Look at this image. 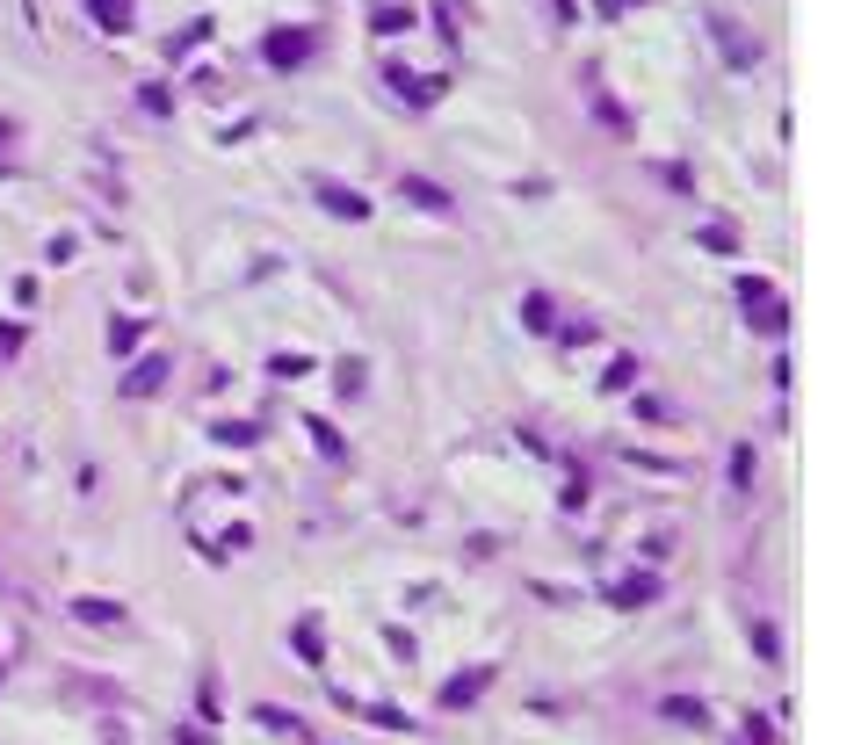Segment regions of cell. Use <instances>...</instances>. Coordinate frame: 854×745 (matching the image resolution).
<instances>
[{
    "instance_id": "cell-5",
    "label": "cell",
    "mask_w": 854,
    "mask_h": 745,
    "mask_svg": "<svg viewBox=\"0 0 854 745\" xmlns=\"http://www.w3.org/2000/svg\"><path fill=\"white\" fill-rule=\"evenodd\" d=\"M384 80H391V87H399V102H413V109H427V102H442V80H435V73H427V80H420V73H406V66H384Z\"/></svg>"
},
{
    "instance_id": "cell-4",
    "label": "cell",
    "mask_w": 854,
    "mask_h": 745,
    "mask_svg": "<svg viewBox=\"0 0 854 745\" xmlns=\"http://www.w3.org/2000/svg\"><path fill=\"white\" fill-rule=\"evenodd\" d=\"M485 688H493V666H464V673H456L449 688H442V709H471Z\"/></svg>"
},
{
    "instance_id": "cell-24",
    "label": "cell",
    "mask_w": 854,
    "mask_h": 745,
    "mask_svg": "<svg viewBox=\"0 0 854 745\" xmlns=\"http://www.w3.org/2000/svg\"><path fill=\"white\" fill-rule=\"evenodd\" d=\"M594 8H601V15H616V8H623V0H594Z\"/></svg>"
},
{
    "instance_id": "cell-21",
    "label": "cell",
    "mask_w": 854,
    "mask_h": 745,
    "mask_svg": "<svg viewBox=\"0 0 854 745\" xmlns=\"http://www.w3.org/2000/svg\"><path fill=\"white\" fill-rule=\"evenodd\" d=\"M703 246H717V254H731V246H739V232H731V225H703Z\"/></svg>"
},
{
    "instance_id": "cell-13",
    "label": "cell",
    "mask_w": 854,
    "mask_h": 745,
    "mask_svg": "<svg viewBox=\"0 0 854 745\" xmlns=\"http://www.w3.org/2000/svg\"><path fill=\"white\" fill-rule=\"evenodd\" d=\"M362 724H377V731H413L406 709H391V702H362Z\"/></svg>"
},
{
    "instance_id": "cell-6",
    "label": "cell",
    "mask_w": 854,
    "mask_h": 745,
    "mask_svg": "<svg viewBox=\"0 0 854 745\" xmlns=\"http://www.w3.org/2000/svg\"><path fill=\"white\" fill-rule=\"evenodd\" d=\"M167 384V355H145V362H131V377H124V398H152Z\"/></svg>"
},
{
    "instance_id": "cell-14",
    "label": "cell",
    "mask_w": 854,
    "mask_h": 745,
    "mask_svg": "<svg viewBox=\"0 0 854 745\" xmlns=\"http://www.w3.org/2000/svg\"><path fill=\"white\" fill-rule=\"evenodd\" d=\"M218 442L225 449H254L261 442V420H218Z\"/></svg>"
},
{
    "instance_id": "cell-17",
    "label": "cell",
    "mask_w": 854,
    "mask_h": 745,
    "mask_svg": "<svg viewBox=\"0 0 854 745\" xmlns=\"http://www.w3.org/2000/svg\"><path fill=\"white\" fill-rule=\"evenodd\" d=\"M630 384H637V362L630 355H616V362L601 369V391H630Z\"/></svg>"
},
{
    "instance_id": "cell-22",
    "label": "cell",
    "mask_w": 854,
    "mask_h": 745,
    "mask_svg": "<svg viewBox=\"0 0 854 745\" xmlns=\"http://www.w3.org/2000/svg\"><path fill=\"white\" fill-rule=\"evenodd\" d=\"M739 297L746 304H768V275H739Z\"/></svg>"
},
{
    "instance_id": "cell-20",
    "label": "cell",
    "mask_w": 854,
    "mask_h": 745,
    "mask_svg": "<svg viewBox=\"0 0 854 745\" xmlns=\"http://www.w3.org/2000/svg\"><path fill=\"white\" fill-rule=\"evenodd\" d=\"M753 485V449H731V492Z\"/></svg>"
},
{
    "instance_id": "cell-9",
    "label": "cell",
    "mask_w": 854,
    "mask_h": 745,
    "mask_svg": "<svg viewBox=\"0 0 854 745\" xmlns=\"http://www.w3.org/2000/svg\"><path fill=\"white\" fill-rule=\"evenodd\" d=\"M659 717H666V724H688V731H703V724H710V709L695 702V695H666V702H659Z\"/></svg>"
},
{
    "instance_id": "cell-18",
    "label": "cell",
    "mask_w": 854,
    "mask_h": 745,
    "mask_svg": "<svg viewBox=\"0 0 854 745\" xmlns=\"http://www.w3.org/2000/svg\"><path fill=\"white\" fill-rule=\"evenodd\" d=\"M304 434H312V442H319V456H341V449H348V442H341V427H333V420H312Z\"/></svg>"
},
{
    "instance_id": "cell-16",
    "label": "cell",
    "mask_w": 854,
    "mask_h": 745,
    "mask_svg": "<svg viewBox=\"0 0 854 745\" xmlns=\"http://www.w3.org/2000/svg\"><path fill=\"white\" fill-rule=\"evenodd\" d=\"M138 340H145V319H116V326H109V348H116V355H131Z\"/></svg>"
},
{
    "instance_id": "cell-15",
    "label": "cell",
    "mask_w": 854,
    "mask_h": 745,
    "mask_svg": "<svg viewBox=\"0 0 854 745\" xmlns=\"http://www.w3.org/2000/svg\"><path fill=\"white\" fill-rule=\"evenodd\" d=\"M290 644H297V659H304V666H319V659H326V644H319V630H312V623H297V630H290Z\"/></svg>"
},
{
    "instance_id": "cell-23",
    "label": "cell",
    "mask_w": 854,
    "mask_h": 745,
    "mask_svg": "<svg viewBox=\"0 0 854 745\" xmlns=\"http://www.w3.org/2000/svg\"><path fill=\"white\" fill-rule=\"evenodd\" d=\"M753 644H760V659H782V637H775L768 623H753Z\"/></svg>"
},
{
    "instance_id": "cell-1",
    "label": "cell",
    "mask_w": 854,
    "mask_h": 745,
    "mask_svg": "<svg viewBox=\"0 0 854 745\" xmlns=\"http://www.w3.org/2000/svg\"><path fill=\"white\" fill-rule=\"evenodd\" d=\"M312 44H319V37H312V29H297V22H283V29H276V37H268V44H261V58H268V66H276V73H290V66H304V58H312Z\"/></svg>"
},
{
    "instance_id": "cell-11",
    "label": "cell",
    "mask_w": 854,
    "mask_h": 745,
    "mask_svg": "<svg viewBox=\"0 0 854 745\" xmlns=\"http://www.w3.org/2000/svg\"><path fill=\"white\" fill-rule=\"evenodd\" d=\"M522 326H529V333H558V312H551V297H543V290L522 297Z\"/></svg>"
},
{
    "instance_id": "cell-2",
    "label": "cell",
    "mask_w": 854,
    "mask_h": 745,
    "mask_svg": "<svg viewBox=\"0 0 854 745\" xmlns=\"http://www.w3.org/2000/svg\"><path fill=\"white\" fill-rule=\"evenodd\" d=\"M312 196H319L333 217H348V225H355V217H370V196L348 189V181H333V174H312Z\"/></svg>"
},
{
    "instance_id": "cell-19",
    "label": "cell",
    "mask_w": 854,
    "mask_h": 745,
    "mask_svg": "<svg viewBox=\"0 0 854 745\" xmlns=\"http://www.w3.org/2000/svg\"><path fill=\"white\" fill-rule=\"evenodd\" d=\"M254 724H268V731H304L290 709H276V702H261V709H254Z\"/></svg>"
},
{
    "instance_id": "cell-25",
    "label": "cell",
    "mask_w": 854,
    "mask_h": 745,
    "mask_svg": "<svg viewBox=\"0 0 854 745\" xmlns=\"http://www.w3.org/2000/svg\"><path fill=\"white\" fill-rule=\"evenodd\" d=\"M8 138H15V123H0V145H8Z\"/></svg>"
},
{
    "instance_id": "cell-7",
    "label": "cell",
    "mask_w": 854,
    "mask_h": 745,
    "mask_svg": "<svg viewBox=\"0 0 854 745\" xmlns=\"http://www.w3.org/2000/svg\"><path fill=\"white\" fill-rule=\"evenodd\" d=\"M87 15L102 37H131V0H87Z\"/></svg>"
},
{
    "instance_id": "cell-8",
    "label": "cell",
    "mask_w": 854,
    "mask_h": 745,
    "mask_svg": "<svg viewBox=\"0 0 854 745\" xmlns=\"http://www.w3.org/2000/svg\"><path fill=\"white\" fill-rule=\"evenodd\" d=\"M73 615H80V623H95V630H109V623H124V601H109V594H80V601H73Z\"/></svg>"
},
{
    "instance_id": "cell-10",
    "label": "cell",
    "mask_w": 854,
    "mask_h": 745,
    "mask_svg": "<svg viewBox=\"0 0 854 745\" xmlns=\"http://www.w3.org/2000/svg\"><path fill=\"white\" fill-rule=\"evenodd\" d=\"M608 601H623V608H645V601H659V579H652V572H637V579H616V586H608Z\"/></svg>"
},
{
    "instance_id": "cell-12",
    "label": "cell",
    "mask_w": 854,
    "mask_h": 745,
    "mask_svg": "<svg viewBox=\"0 0 854 745\" xmlns=\"http://www.w3.org/2000/svg\"><path fill=\"white\" fill-rule=\"evenodd\" d=\"M370 29H377V37H406V29H413V15L399 8V0H384V8H370Z\"/></svg>"
},
{
    "instance_id": "cell-3",
    "label": "cell",
    "mask_w": 854,
    "mask_h": 745,
    "mask_svg": "<svg viewBox=\"0 0 854 745\" xmlns=\"http://www.w3.org/2000/svg\"><path fill=\"white\" fill-rule=\"evenodd\" d=\"M399 196H406L413 210H427V217H449V210H456L449 189H442V181H427V174H399Z\"/></svg>"
}]
</instances>
